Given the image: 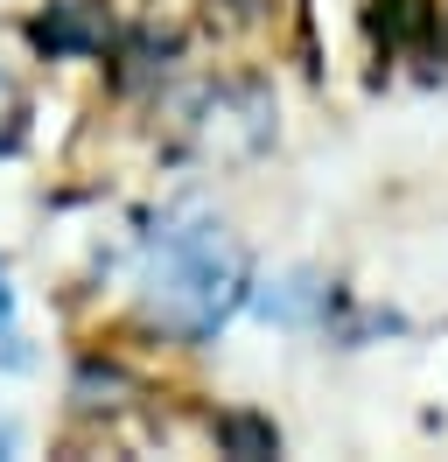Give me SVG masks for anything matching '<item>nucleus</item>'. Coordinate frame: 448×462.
I'll use <instances>...</instances> for the list:
<instances>
[{
	"label": "nucleus",
	"instance_id": "obj_1",
	"mask_svg": "<svg viewBox=\"0 0 448 462\" xmlns=\"http://www.w3.org/2000/svg\"><path fill=\"white\" fill-rule=\"evenodd\" d=\"M140 294H147V316L162 322L168 337L203 344V337H218L224 322L246 309V294H252L246 245H238L231 225H218L210 210H175V217L147 238Z\"/></svg>",
	"mask_w": 448,
	"mask_h": 462
},
{
	"label": "nucleus",
	"instance_id": "obj_2",
	"mask_svg": "<svg viewBox=\"0 0 448 462\" xmlns=\"http://www.w3.org/2000/svg\"><path fill=\"white\" fill-rule=\"evenodd\" d=\"M274 134V106L259 98V91H218V98H203V119H196V141L210 147V154H252V147H266Z\"/></svg>",
	"mask_w": 448,
	"mask_h": 462
},
{
	"label": "nucleus",
	"instance_id": "obj_3",
	"mask_svg": "<svg viewBox=\"0 0 448 462\" xmlns=\"http://www.w3.org/2000/svg\"><path fill=\"white\" fill-rule=\"evenodd\" d=\"M0 365H7V372H22V365H28V337H22L14 288H7V266H0Z\"/></svg>",
	"mask_w": 448,
	"mask_h": 462
},
{
	"label": "nucleus",
	"instance_id": "obj_4",
	"mask_svg": "<svg viewBox=\"0 0 448 462\" xmlns=\"http://www.w3.org/2000/svg\"><path fill=\"white\" fill-rule=\"evenodd\" d=\"M22 134H28V98H22V85L0 70V154H14Z\"/></svg>",
	"mask_w": 448,
	"mask_h": 462
},
{
	"label": "nucleus",
	"instance_id": "obj_5",
	"mask_svg": "<svg viewBox=\"0 0 448 462\" xmlns=\"http://www.w3.org/2000/svg\"><path fill=\"white\" fill-rule=\"evenodd\" d=\"M315 301H322V288H315V281H287L280 294H266V316H287V322H302L308 309H315Z\"/></svg>",
	"mask_w": 448,
	"mask_h": 462
},
{
	"label": "nucleus",
	"instance_id": "obj_6",
	"mask_svg": "<svg viewBox=\"0 0 448 462\" xmlns=\"http://www.w3.org/2000/svg\"><path fill=\"white\" fill-rule=\"evenodd\" d=\"M218 434L231 448H246V456H274V428H259V420H224Z\"/></svg>",
	"mask_w": 448,
	"mask_h": 462
}]
</instances>
